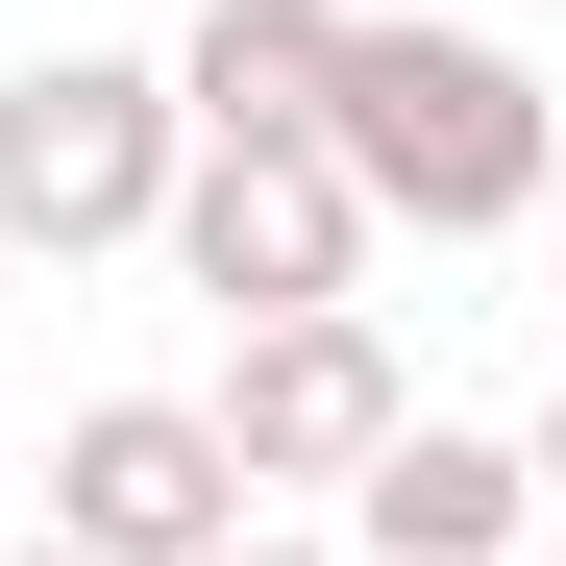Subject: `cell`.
Returning <instances> with one entry per match:
<instances>
[{
    "instance_id": "6",
    "label": "cell",
    "mask_w": 566,
    "mask_h": 566,
    "mask_svg": "<svg viewBox=\"0 0 566 566\" xmlns=\"http://www.w3.org/2000/svg\"><path fill=\"white\" fill-rule=\"evenodd\" d=\"M345 542H369V566H517V542H542V443H493V419H395V443H369V493H345Z\"/></svg>"
},
{
    "instance_id": "2",
    "label": "cell",
    "mask_w": 566,
    "mask_h": 566,
    "mask_svg": "<svg viewBox=\"0 0 566 566\" xmlns=\"http://www.w3.org/2000/svg\"><path fill=\"white\" fill-rule=\"evenodd\" d=\"M172 172H198L172 50H25V74H0V247H50V271L172 247Z\"/></svg>"
},
{
    "instance_id": "9",
    "label": "cell",
    "mask_w": 566,
    "mask_h": 566,
    "mask_svg": "<svg viewBox=\"0 0 566 566\" xmlns=\"http://www.w3.org/2000/svg\"><path fill=\"white\" fill-rule=\"evenodd\" d=\"M517 443H542V517H566V395H542V419H517Z\"/></svg>"
},
{
    "instance_id": "1",
    "label": "cell",
    "mask_w": 566,
    "mask_h": 566,
    "mask_svg": "<svg viewBox=\"0 0 566 566\" xmlns=\"http://www.w3.org/2000/svg\"><path fill=\"white\" fill-rule=\"evenodd\" d=\"M321 148L369 172V222L493 247V222H542V198H566V74H542L517 25H419V0H369V25H345Z\"/></svg>"
},
{
    "instance_id": "10",
    "label": "cell",
    "mask_w": 566,
    "mask_h": 566,
    "mask_svg": "<svg viewBox=\"0 0 566 566\" xmlns=\"http://www.w3.org/2000/svg\"><path fill=\"white\" fill-rule=\"evenodd\" d=\"M0 566H99V542H0Z\"/></svg>"
},
{
    "instance_id": "3",
    "label": "cell",
    "mask_w": 566,
    "mask_h": 566,
    "mask_svg": "<svg viewBox=\"0 0 566 566\" xmlns=\"http://www.w3.org/2000/svg\"><path fill=\"white\" fill-rule=\"evenodd\" d=\"M369 172L321 148V124H271V148H198L172 172V271H198L222 321H321V296H369Z\"/></svg>"
},
{
    "instance_id": "8",
    "label": "cell",
    "mask_w": 566,
    "mask_h": 566,
    "mask_svg": "<svg viewBox=\"0 0 566 566\" xmlns=\"http://www.w3.org/2000/svg\"><path fill=\"white\" fill-rule=\"evenodd\" d=\"M222 566H369V542H271V517H247V542H222Z\"/></svg>"
},
{
    "instance_id": "4",
    "label": "cell",
    "mask_w": 566,
    "mask_h": 566,
    "mask_svg": "<svg viewBox=\"0 0 566 566\" xmlns=\"http://www.w3.org/2000/svg\"><path fill=\"white\" fill-rule=\"evenodd\" d=\"M271 493H247V443L222 395H74L50 419V542H99V566H222Z\"/></svg>"
},
{
    "instance_id": "7",
    "label": "cell",
    "mask_w": 566,
    "mask_h": 566,
    "mask_svg": "<svg viewBox=\"0 0 566 566\" xmlns=\"http://www.w3.org/2000/svg\"><path fill=\"white\" fill-rule=\"evenodd\" d=\"M345 25H369V0H198V25H172V99H198V148L321 124V99H345Z\"/></svg>"
},
{
    "instance_id": "5",
    "label": "cell",
    "mask_w": 566,
    "mask_h": 566,
    "mask_svg": "<svg viewBox=\"0 0 566 566\" xmlns=\"http://www.w3.org/2000/svg\"><path fill=\"white\" fill-rule=\"evenodd\" d=\"M419 419V369L369 345V296L321 321H222V443H247V493H369V443Z\"/></svg>"
}]
</instances>
